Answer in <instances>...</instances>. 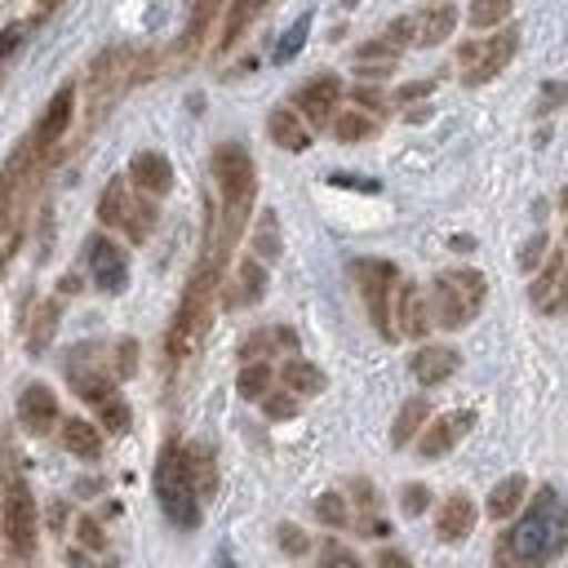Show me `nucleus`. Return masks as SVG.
<instances>
[{"label":"nucleus","instance_id":"nucleus-1","mask_svg":"<svg viewBox=\"0 0 568 568\" xmlns=\"http://www.w3.org/2000/svg\"><path fill=\"white\" fill-rule=\"evenodd\" d=\"M568 550V501L559 488L541 484L528 510L497 537L493 568H550Z\"/></svg>","mask_w":568,"mask_h":568},{"label":"nucleus","instance_id":"nucleus-2","mask_svg":"<svg viewBox=\"0 0 568 568\" xmlns=\"http://www.w3.org/2000/svg\"><path fill=\"white\" fill-rule=\"evenodd\" d=\"M213 178H217V191H222V244L213 248L222 262H226V248L231 240L244 231V217L253 209V191H257V169H253V155L240 146V142H222L213 151Z\"/></svg>","mask_w":568,"mask_h":568},{"label":"nucleus","instance_id":"nucleus-3","mask_svg":"<svg viewBox=\"0 0 568 568\" xmlns=\"http://www.w3.org/2000/svg\"><path fill=\"white\" fill-rule=\"evenodd\" d=\"M217 271H222V257L217 253H209L195 266L186 293H182V306H178V315L169 324V359H182L200 342V333L209 324V302H213V288H217Z\"/></svg>","mask_w":568,"mask_h":568},{"label":"nucleus","instance_id":"nucleus-4","mask_svg":"<svg viewBox=\"0 0 568 568\" xmlns=\"http://www.w3.org/2000/svg\"><path fill=\"white\" fill-rule=\"evenodd\" d=\"M484 293H488V280L479 271H470V266L439 271L435 284H430V315H435V324H444V328L470 324L479 315V306H484Z\"/></svg>","mask_w":568,"mask_h":568},{"label":"nucleus","instance_id":"nucleus-5","mask_svg":"<svg viewBox=\"0 0 568 568\" xmlns=\"http://www.w3.org/2000/svg\"><path fill=\"white\" fill-rule=\"evenodd\" d=\"M155 501H160V510L173 528H195L200 524V493H195L186 453L178 444H169L155 462Z\"/></svg>","mask_w":568,"mask_h":568},{"label":"nucleus","instance_id":"nucleus-6","mask_svg":"<svg viewBox=\"0 0 568 568\" xmlns=\"http://www.w3.org/2000/svg\"><path fill=\"white\" fill-rule=\"evenodd\" d=\"M355 271V284L364 293V306H368V320L382 337H395V320H390V306H395V288H399V271L382 257H359L351 262Z\"/></svg>","mask_w":568,"mask_h":568},{"label":"nucleus","instance_id":"nucleus-7","mask_svg":"<svg viewBox=\"0 0 568 568\" xmlns=\"http://www.w3.org/2000/svg\"><path fill=\"white\" fill-rule=\"evenodd\" d=\"M0 528H4V546H9V555H18V559H31V555H36L40 510H36V497H31V488H27L22 479H9V488H4Z\"/></svg>","mask_w":568,"mask_h":568},{"label":"nucleus","instance_id":"nucleus-8","mask_svg":"<svg viewBox=\"0 0 568 568\" xmlns=\"http://www.w3.org/2000/svg\"><path fill=\"white\" fill-rule=\"evenodd\" d=\"M515 49H519V31H501V36H493V40H479V44H462L457 49V58H462V80L466 84H488L493 75H501L506 71V62L515 58Z\"/></svg>","mask_w":568,"mask_h":568},{"label":"nucleus","instance_id":"nucleus-9","mask_svg":"<svg viewBox=\"0 0 568 568\" xmlns=\"http://www.w3.org/2000/svg\"><path fill=\"white\" fill-rule=\"evenodd\" d=\"M84 253H89V275H93V284H98L102 293H120V288L129 284V257H124V248H120L115 240L93 235Z\"/></svg>","mask_w":568,"mask_h":568},{"label":"nucleus","instance_id":"nucleus-10","mask_svg":"<svg viewBox=\"0 0 568 568\" xmlns=\"http://www.w3.org/2000/svg\"><path fill=\"white\" fill-rule=\"evenodd\" d=\"M470 426H475V413H470V408H453V413H444V417H435V422L426 426V435L417 439V453H422L426 462H435V457H444L448 448H457V439L470 435Z\"/></svg>","mask_w":568,"mask_h":568},{"label":"nucleus","instance_id":"nucleus-11","mask_svg":"<svg viewBox=\"0 0 568 568\" xmlns=\"http://www.w3.org/2000/svg\"><path fill=\"white\" fill-rule=\"evenodd\" d=\"M293 102H297V111L311 120V124H328V115H333V106L342 102V80L333 75V71H324V75H311L297 93H293Z\"/></svg>","mask_w":568,"mask_h":568},{"label":"nucleus","instance_id":"nucleus-12","mask_svg":"<svg viewBox=\"0 0 568 568\" xmlns=\"http://www.w3.org/2000/svg\"><path fill=\"white\" fill-rule=\"evenodd\" d=\"M390 311H395V315H390V320H395V333H404V337H426V333H430V320H435V315H430V297H426L417 284L404 280V284L395 288V306H390Z\"/></svg>","mask_w":568,"mask_h":568},{"label":"nucleus","instance_id":"nucleus-13","mask_svg":"<svg viewBox=\"0 0 568 568\" xmlns=\"http://www.w3.org/2000/svg\"><path fill=\"white\" fill-rule=\"evenodd\" d=\"M71 106H75V89H71V84H62V89L53 93V102L44 106V115H40L36 133H31V151H36V155H49V151L58 146V138H62V133H67V124H71Z\"/></svg>","mask_w":568,"mask_h":568},{"label":"nucleus","instance_id":"nucleus-14","mask_svg":"<svg viewBox=\"0 0 568 568\" xmlns=\"http://www.w3.org/2000/svg\"><path fill=\"white\" fill-rule=\"evenodd\" d=\"M18 417H22V426L31 435H49L58 426V395L49 386H40V382L22 386L18 390Z\"/></svg>","mask_w":568,"mask_h":568},{"label":"nucleus","instance_id":"nucleus-15","mask_svg":"<svg viewBox=\"0 0 568 568\" xmlns=\"http://www.w3.org/2000/svg\"><path fill=\"white\" fill-rule=\"evenodd\" d=\"M129 182L142 191V195H164L173 186V164L164 151H138L129 160Z\"/></svg>","mask_w":568,"mask_h":568},{"label":"nucleus","instance_id":"nucleus-16","mask_svg":"<svg viewBox=\"0 0 568 568\" xmlns=\"http://www.w3.org/2000/svg\"><path fill=\"white\" fill-rule=\"evenodd\" d=\"M457 364H462V355H457L453 346L435 342V346H422V351H413V359H408V373H413L422 386H439V382H448V377L457 373Z\"/></svg>","mask_w":568,"mask_h":568},{"label":"nucleus","instance_id":"nucleus-17","mask_svg":"<svg viewBox=\"0 0 568 568\" xmlns=\"http://www.w3.org/2000/svg\"><path fill=\"white\" fill-rule=\"evenodd\" d=\"M475 519H479L475 501H470L466 493H453V497L439 506V515H435V532H439V541L457 546V541H466V537H470Z\"/></svg>","mask_w":568,"mask_h":568},{"label":"nucleus","instance_id":"nucleus-18","mask_svg":"<svg viewBox=\"0 0 568 568\" xmlns=\"http://www.w3.org/2000/svg\"><path fill=\"white\" fill-rule=\"evenodd\" d=\"M266 133H271V142L284 146V151H306V146H311V129L302 124V115H297L293 106H275V111L266 115Z\"/></svg>","mask_w":568,"mask_h":568},{"label":"nucleus","instance_id":"nucleus-19","mask_svg":"<svg viewBox=\"0 0 568 568\" xmlns=\"http://www.w3.org/2000/svg\"><path fill=\"white\" fill-rule=\"evenodd\" d=\"M408 22H413V44L430 49V44H439V40H448V36H453L457 13H453L448 4H430V9H422V13H417V18H408Z\"/></svg>","mask_w":568,"mask_h":568},{"label":"nucleus","instance_id":"nucleus-20","mask_svg":"<svg viewBox=\"0 0 568 568\" xmlns=\"http://www.w3.org/2000/svg\"><path fill=\"white\" fill-rule=\"evenodd\" d=\"M262 293H266V271H262L257 257H244V262L235 266V284H231V293H226V306H253Z\"/></svg>","mask_w":568,"mask_h":568},{"label":"nucleus","instance_id":"nucleus-21","mask_svg":"<svg viewBox=\"0 0 568 568\" xmlns=\"http://www.w3.org/2000/svg\"><path fill=\"white\" fill-rule=\"evenodd\" d=\"M524 493H528V479H524V475H506V479H497L493 493H488V501H484L488 519H510V515L524 506Z\"/></svg>","mask_w":568,"mask_h":568},{"label":"nucleus","instance_id":"nucleus-22","mask_svg":"<svg viewBox=\"0 0 568 568\" xmlns=\"http://www.w3.org/2000/svg\"><path fill=\"white\" fill-rule=\"evenodd\" d=\"M62 448L75 453V457H84V462H93V457L102 453V435H98L93 422H84V417H67V422H62Z\"/></svg>","mask_w":568,"mask_h":568},{"label":"nucleus","instance_id":"nucleus-23","mask_svg":"<svg viewBox=\"0 0 568 568\" xmlns=\"http://www.w3.org/2000/svg\"><path fill=\"white\" fill-rule=\"evenodd\" d=\"M280 377H284V386L293 390V395H320L328 382H324V373L311 364V359H288L284 368H280Z\"/></svg>","mask_w":568,"mask_h":568},{"label":"nucleus","instance_id":"nucleus-24","mask_svg":"<svg viewBox=\"0 0 568 568\" xmlns=\"http://www.w3.org/2000/svg\"><path fill=\"white\" fill-rule=\"evenodd\" d=\"M430 417V404L426 399H404V408L395 413V426H390V444L395 448H404L417 430H422V422Z\"/></svg>","mask_w":568,"mask_h":568},{"label":"nucleus","instance_id":"nucleus-25","mask_svg":"<svg viewBox=\"0 0 568 568\" xmlns=\"http://www.w3.org/2000/svg\"><path fill=\"white\" fill-rule=\"evenodd\" d=\"M124 231H129V240H146L151 235V226H155V204H151V195H133L129 200V209H124V222H120Z\"/></svg>","mask_w":568,"mask_h":568},{"label":"nucleus","instance_id":"nucleus-26","mask_svg":"<svg viewBox=\"0 0 568 568\" xmlns=\"http://www.w3.org/2000/svg\"><path fill=\"white\" fill-rule=\"evenodd\" d=\"M262 4H266V0H231V9H226V27H222V49H231V44L248 31V22L257 18Z\"/></svg>","mask_w":568,"mask_h":568},{"label":"nucleus","instance_id":"nucleus-27","mask_svg":"<svg viewBox=\"0 0 568 568\" xmlns=\"http://www.w3.org/2000/svg\"><path fill=\"white\" fill-rule=\"evenodd\" d=\"M235 390H240L244 399H266V395H271V364L248 359V364L240 368V377H235Z\"/></svg>","mask_w":568,"mask_h":568},{"label":"nucleus","instance_id":"nucleus-28","mask_svg":"<svg viewBox=\"0 0 568 568\" xmlns=\"http://www.w3.org/2000/svg\"><path fill=\"white\" fill-rule=\"evenodd\" d=\"M129 200H133V195H129V186H124L120 178H111V182H106V191H102V200H98V217H102L106 226H120V222H124Z\"/></svg>","mask_w":568,"mask_h":568},{"label":"nucleus","instance_id":"nucleus-29","mask_svg":"<svg viewBox=\"0 0 568 568\" xmlns=\"http://www.w3.org/2000/svg\"><path fill=\"white\" fill-rule=\"evenodd\" d=\"M253 253H257L262 262H275V257H280V217H275L271 209H262V217H257V231H253Z\"/></svg>","mask_w":568,"mask_h":568},{"label":"nucleus","instance_id":"nucleus-30","mask_svg":"<svg viewBox=\"0 0 568 568\" xmlns=\"http://www.w3.org/2000/svg\"><path fill=\"white\" fill-rule=\"evenodd\" d=\"M395 53H399V49H395V44L382 36V40H368V44H359V53H355V67H359V71H377V75H382V71H390Z\"/></svg>","mask_w":568,"mask_h":568},{"label":"nucleus","instance_id":"nucleus-31","mask_svg":"<svg viewBox=\"0 0 568 568\" xmlns=\"http://www.w3.org/2000/svg\"><path fill=\"white\" fill-rule=\"evenodd\" d=\"M306 36H311V13H302L280 40H275V53H271V62H288V58H297V49L306 44Z\"/></svg>","mask_w":568,"mask_h":568},{"label":"nucleus","instance_id":"nucleus-32","mask_svg":"<svg viewBox=\"0 0 568 568\" xmlns=\"http://www.w3.org/2000/svg\"><path fill=\"white\" fill-rule=\"evenodd\" d=\"M373 129H377V124H373V115H364V111H346V115L333 120V138H337V142H364Z\"/></svg>","mask_w":568,"mask_h":568},{"label":"nucleus","instance_id":"nucleus-33","mask_svg":"<svg viewBox=\"0 0 568 568\" xmlns=\"http://www.w3.org/2000/svg\"><path fill=\"white\" fill-rule=\"evenodd\" d=\"M564 266H568V262H564V257L555 253V257L546 262V271H541V275L532 280V288H528V297H532V306H537V311H541V306L550 302V293H555V284H559V275H564Z\"/></svg>","mask_w":568,"mask_h":568},{"label":"nucleus","instance_id":"nucleus-34","mask_svg":"<svg viewBox=\"0 0 568 568\" xmlns=\"http://www.w3.org/2000/svg\"><path fill=\"white\" fill-rule=\"evenodd\" d=\"M515 0H470V27H497L506 22Z\"/></svg>","mask_w":568,"mask_h":568},{"label":"nucleus","instance_id":"nucleus-35","mask_svg":"<svg viewBox=\"0 0 568 568\" xmlns=\"http://www.w3.org/2000/svg\"><path fill=\"white\" fill-rule=\"evenodd\" d=\"M315 519H320V524H328V528H342V524L351 519V510H346L342 493H320V497H315Z\"/></svg>","mask_w":568,"mask_h":568},{"label":"nucleus","instance_id":"nucleus-36","mask_svg":"<svg viewBox=\"0 0 568 568\" xmlns=\"http://www.w3.org/2000/svg\"><path fill=\"white\" fill-rule=\"evenodd\" d=\"M98 417H102V426H106L111 435H124V430H129V404H124L120 395H106V399L98 404Z\"/></svg>","mask_w":568,"mask_h":568},{"label":"nucleus","instance_id":"nucleus-37","mask_svg":"<svg viewBox=\"0 0 568 568\" xmlns=\"http://www.w3.org/2000/svg\"><path fill=\"white\" fill-rule=\"evenodd\" d=\"M399 506H404V515H408V519L426 515V506H430V488H426V484H404V493H399Z\"/></svg>","mask_w":568,"mask_h":568},{"label":"nucleus","instance_id":"nucleus-38","mask_svg":"<svg viewBox=\"0 0 568 568\" xmlns=\"http://www.w3.org/2000/svg\"><path fill=\"white\" fill-rule=\"evenodd\" d=\"M320 568H364V564H359L355 550H346L342 541H324V550H320Z\"/></svg>","mask_w":568,"mask_h":568},{"label":"nucleus","instance_id":"nucleus-39","mask_svg":"<svg viewBox=\"0 0 568 568\" xmlns=\"http://www.w3.org/2000/svg\"><path fill=\"white\" fill-rule=\"evenodd\" d=\"M217 9H222V0H195V4H191V36H186L191 44L204 36V27L213 22V13H217Z\"/></svg>","mask_w":568,"mask_h":568},{"label":"nucleus","instance_id":"nucleus-40","mask_svg":"<svg viewBox=\"0 0 568 568\" xmlns=\"http://www.w3.org/2000/svg\"><path fill=\"white\" fill-rule=\"evenodd\" d=\"M564 102H568V80H546V84H541V98H537V111L550 115V111L564 106Z\"/></svg>","mask_w":568,"mask_h":568},{"label":"nucleus","instance_id":"nucleus-41","mask_svg":"<svg viewBox=\"0 0 568 568\" xmlns=\"http://www.w3.org/2000/svg\"><path fill=\"white\" fill-rule=\"evenodd\" d=\"M541 257H546V231H537V235L524 240V248H519V271H537Z\"/></svg>","mask_w":568,"mask_h":568},{"label":"nucleus","instance_id":"nucleus-42","mask_svg":"<svg viewBox=\"0 0 568 568\" xmlns=\"http://www.w3.org/2000/svg\"><path fill=\"white\" fill-rule=\"evenodd\" d=\"M275 537H280V550H284V555H306V546H311L306 532H302L297 524H280Z\"/></svg>","mask_w":568,"mask_h":568},{"label":"nucleus","instance_id":"nucleus-43","mask_svg":"<svg viewBox=\"0 0 568 568\" xmlns=\"http://www.w3.org/2000/svg\"><path fill=\"white\" fill-rule=\"evenodd\" d=\"M53 320H58V302H49V306L40 311L36 333H31V351H44V342H49V333H53Z\"/></svg>","mask_w":568,"mask_h":568},{"label":"nucleus","instance_id":"nucleus-44","mask_svg":"<svg viewBox=\"0 0 568 568\" xmlns=\"http://www.w3.org/2000/svg\"><path fill=\"white\" fill-rule=\"evenodd\" d=\"M262 408H266V417H275V422H284V417H293V413H297L293 395H266V399H262Z\"/></svg>","mask_w":568,"mask_h":568},{"label":"nucleus","instance_id":"nucleus-45","mask_svg":"<svg viewBox=\"0 0 568 568\" xmlns=\"http://www.w3.org/2000/svg\"><path fill=\"white\" fill-rule=\"evenodd\" d=\"M75 532H80V546H89V550H102V546H106V541H102V528H98L89 515H80Z\"/></svg>","mask_w":568,"mask_h":568},{"label":"nucleus","instance_id":"nucleus-46","mask_svg":"<svg viewBox=\"0 0 568 568\" xmlns=\"http://www.w3.org/2000/svg\"><path fill=\"white\" fill-rule=\"evenodd\" d=\"M546 315H564L568 311V266H564V275H559V284H555V293H550V302L541 306Z\"/></svg>","mask_w":568,"mask_h":568},{"label":"nucleus","instance_id":"nucleus-47","mask_svg":"<svg viewBox=\"0 0 568 568\" xmlns=\"http://www.w3.org/2000/svg\"><path fill=\"white\" fill-rule=\"evenodd\" d=\"M377 568H413V564H408V555H399L395 546H386V550H377Z\"/></svg>","mask_w":568,"mask_h":568},{"label":"nucleus","instance_id":"nucleus-48","mask_svg":"<svg viewBox=\"0 0 568 568\" xmlns=\"http://www.w3.org/2000/svg\"><path fill=\"white\" fill-rule=\"evenodd\" d=\"M328 182H333V186H355V191H377L373 178H346V173H333Z\"/></svg>","mask_w":568,"mask_h":568},{"label":"nucleus","instance_id":"nucleus-49","mask_svg":"<svg viewBox=\"0 0 568 568\" xmlns=\"http://www.w3.org/2000/svg\"><path fill=\"white\" fill-rule=\"evenodd\" d=\"M138 368V346L133 342H120V377H129Z\"/></svg>","mask_w":568,"mask_h":568},{"label":"nucleus","instance_id":"nucleus-50","mask_svg":"<svg viewBox=\"0 0 568 568\" xmlns=\"http://www.w3.org/2000/svg\"><path fill=\"white\" fill-rule=\"evenodd\" d=\"M430 89H435L430 80H417V84H404V89H399V102H413V98H426Z\"/></svg>","mask_w":568,"mask_h":568},{"label":"nucleus","instance_id":"nucleus-51","mask_svg":"<svg viewBox=\"0 0 568 568\" xmlns=\"http://www.w3.org/2000/svg\"><path fill=\"white\" fill-rule=\"evenodd\" d=\"M355 102H359V106H382L377 89H355Z\"/></svg>","mask_w":568,"mask_h":568},{"label":"nucleus","instance_id":"nucleus-52","mask_svg":"<svg viewBox=\"0 0 568 568\" xmlns=\"http://www.w3.org/2000/svg\"><path fill=\"white\" fill-rule=\"evenodd\" d=\"M453 248L466 253V248H475V240H470V235H453Z\"/></svg>","mask_w":568,"mask_h":568},{"label":"nucleus","instance_id":"nucleus-53","mask_svg":"<svg viewBox=\"0 0 568 568\" xmlns=\"http://www.w3.org/2000/svg\"><path fill=\"white\" fill-rule=\"evenodd\" d=\"M559 209H564V213H568V186H564V191H559Z\"/></svg>","mask_w":568,"mask_h":568},{"label":"nucleus","instance_id":"nucleus-54","mask_svg":"<svg viewBox=\"0 0 568 568\" xmlns=\"http://www.w3.org/2000/svg\"><path fill=\"white\" fill-rule=\"evenodd\" d=\"M564 244H568V226H564Z\"/></svg>","mask_w":568,"mask_h":568}]
</instances>
